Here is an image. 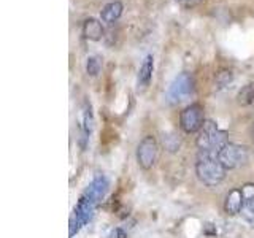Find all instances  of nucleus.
<instances>
[{
  "label": "nucleus",
  "mask_w": 254,
  "mask_h": 238,
  "mask_svg": "<svg viewBox=\"0 0 254 238\" xmlns=\"http://www.w3.org/2000/svg\"><path fill=\"white\" fill-rule=\"evenodd\" d=\"M83 113H81V129H83V137L87 138L94 130V115H92V107L89 100H84L83 103Z\"/></svg>",
  "instance_id": "nucleus-13"
},
{
  "label": "nucleus",
  "mask_w": 254,
  "mask_h": 238,
  "mask_svg": "<svg viewBox=\"0 0 254 238\" xmlns=\"http://www.w3.org/2000/svg\"><path fill=\"white\" fill-rule=\"evenodd\" d=\"M102 70V59L99 56H89L86 60V73L89 76H97Z\"/></svg>",
  "instance_id": "nucleus-16"
},
{
  "label": "nucleus",
  "mask_w": 254,
  "mask_h": 238,
  "mask_svg": "<svg viewBox=\"0 0 254 238\" xmlns=\"http://www.w3.org/2000/svg\"><path fill=\"white\" fill-rule=\"evenodd\" d=\"M216 87L218 89H222V87H226V86H229L230 83L234 81V73L230 70H221L219 73L216 75Z\"/></svg>",
  "instance_id": "nucleus-17"
},
{
  "label": "nucleus",
  "mask_w": 254,
  "mask_h": 238,
  "mask_svg": "<svg viewBox=\"0 0 254 238\" xmlns=\"http://www.w3.org/2000/svg\"><path fill=\"white\" fill-rule=\"evenodd\" d=\"M153 73H154V58L151 54H148L146 58L143 59L140 70H138V86L146 87L151 83Z\"/></svg>",
  "instance_id": "nucleus-12"
},
{
  "label": "nucleus",
  "mask_w": 254,
  "mask_h": 238,
  "mask_svg": "<svg viewBox=\"0 0 254 238\" xmlns=\"http://www.w3.org/2000/svg\"><path fill=\"white\" fill-rule=\"evenodd\" d=\"M164 146L165 149H169L170 153H177V151L180 149V145H181V141L180 138L177 137V135H173V133H167L164 135Z\"/></svg>",
  "instance_id": "nucleus-18"
},
{
  "label": "nucleus",
  "mask_w": 254,
  "mask_h": 238,
  "mask_svg": "<svg viewBox=\"0 0 254 238\" xmlns=\"http://www.w3.org/2000/svg\"><path fill=\"white\" fill-rule=\"evenodd\" d=\"M94 208H95V205L89 200V198H86L84 195H81V197H79L78 203H76V206H75V211H73L75 221L81 227L86 226L87 222L91 221V218H92Z\"/></svg>",
  "instance_id": "nucleus-9"
},
{
  "label": "nucleus",
  "mask_w": 254,
  "mask_h": 238,
  "mask_svg": "<svg viewBox=\"0 0 254 238\" xmlns=\"http://www.w3.org/2000/svg\"><path fill=\"white\" fill-rule=\"evenodd\" d=\"M237 102L242 107H253L254 105V83L243 86L237 94Z\"/></svg>",
  "instance_id": "nucleus-14"
},
{
  "label": "nucleus",
  "mask_w": 254,
  "mask_h": 238,
  "mask_svg": "<svg viewBox=\"0 0 254 238\" xmlns=\"http://www.w3.org/2000/svg\"><path fill=\"white\" fill-rule=\"evenodd\" d=\"M245 203V195L242 187H235L226 195L224 200V211L229 216H235V214H240L242 206Z\"/></svg>",
  "instance_id": "nucleus-8"
},
{
  "label": "nucleus",
  "mask_w": 254,
  "mask_h": 238,
  "mask_svg": "<svg viewBox=\"0 0 254 238\" xmlns=\"http://www.w3.org/2000/svg\"><path fill=\"white\" fill-rule=\"evenodd\" d=\"M123 11H124L123 2H119V0H113V2L107 3L105 6L102 8L100 18H102L103 22H107L108 26H111V24H115L119 18H121Z\"/></svg>",
  "instance_id": "nucleus-10"
},
{
  "label": "nucleus",
  "mask_w": 254,
  "mask_h": 238,
  "mask_svg": "<svg viewBox=\"0 0 254 238\" xmlns=\"http://www.w3.org/2000/svg\"><path fill=\"white\" fill-rule=\"evenodd\" d=\"M205 124L203 118V107L198 103H192V105L186 107L180 115V127L186 133H195L200 132V129Z\"/></svg>",
  "instance_id": "nucleus-5"
},
{
  "label": "nucleus",
  "mask_w": 254,
  "mask_h": 238,
  "mask_svg": "<svg viewBox=\"0 0 254 238\" xmlns=\"http://www.w3.org/2000/svg\"><path fill=\"white\" fill-rule=\"evenodd\" d=\"M177 2H180L183 5H194L197 2H200V0H177Z\"/></svg>",
  "instance_id": "nucleus-20"
},
{
  "label": "nucleus",
  "mask_w": 254,
  "mask_h": 238,
  "mask_svg": "<svg viewBox=\"0 0 254 238\" xmlns=\"http://www.w3.org/2000/svg\"><path fill=\"white\" fill-rule=\"evenodd\" d=\"M108 187H110L108 178L105 177V175H99V177H95L91 184L86 187L83 195L86 198H89L94 205H97L102 198L105 197V194L108 192Z\"/></svg>",
  "instance_id": "nucleus-7"
},
{
  "label": "nucleus",
  "mask_w": 254,
  "mask_h": 238,
  "mask_svg": "<svg viewBox=\"0 0 254 238\" xmlns=\"http://www.w3.org/2000/svg\"><path fill=\"white\" fill-rule=\"evenodd\" d=\"M194 92V78L188 71H183L173 79L169 91H167V100L170 103H178L186 100Z\"/></svg>",
  "instance_id": "nucleus-4"
},
{
  "label": "nucleus",
  "mask_w": 254,
  "mask_h": 238,
  "mask_svg": "<svg viewBox=\"0 0 254 238\" xmlns=\"http://www.w3.org/2000/svg\"><path fill=\"white\" fill-rule=\"evenodd\" d=\"M157 153H159V145L154 137H148L143 138L138 146H137V162L141 167L143 170H149L153 169V165L157 159Z\"/></svg>",
  "instance_id": "nucleus-6"
},
{
  "label": "nucleus",
  "mask_w": 254,
  "mask_h": 238,
  "mask_svg": "<svg viewBox=\"0 0 254 238\" xmlns=\"http://www.w3.org/2000/svg\"><path fill=\"white\" fill-rule=\"evenodd\" d=\"M111 237H113V238H126V232H124L123 229H116Z\"/></svg>",
  "instance_id": "nucleus-19"
},
{
  "label": "nucleus",
  "mask_w": 254,
  "mask_h": 238,
  "mask_svg": "<svg viewBox=\"0 0 254 238\" xmlns=\"http://www.w3.org/2000/svg\"><path fill=\"white\" fill-rule=\"evenodd\" d=\"M226 169L224 165L219 162L218 154L206 153V151H200L195 162V173L197 178L200 179L205 186L214 187L219 182L224 181L226 178Z\"/></svg>",
  "instance_id": "nucleus-1"
},
{
  "label": "nucleus",
  "mask_w": 254,
  "mask_h": 238,
  "mask_svg": "<svg viewBox=\"0 0 254 238\" xmlns=\"http://www.w3.org/2000/svg\"><path fill=\"white\" fill-rule=\"evenodd\" d=\"M218 159H219V162L224 165L226 170H234L248 162V149L242 145L227 143V145L218 153Z\"/></svg>",
  "instance_id": "nucleus-3"
},
{
  "label": "nucleus",
  "mask_w": 254,
  "mask_h": 238,
  "mask_svg": "<svg viewBox=\"0 0 254 238\" xmlns=\"http://www.w3.org/2000/svg\"><path fill=\"white\" fill-rule=\"evenodd\" d=\"M227 132L218 129V125L213 121H205L203 127L198 132L197 146L200 151L218 154L219 151L227 145Z\"/></svg>",
  "instance_id": "nucleus-2"
},
{
  "label": "nucleus",
  "mask_w": 254,
  "mask_h": 238,
  "mask_svg": "<svg viewBox=\"0 0 254 238\" xmlns=\"http://www.w3.org/2000/svg\"><path fill=\"white\" fill-rule=\"evenodd\" d=\"M83 35L84 38L91 40V42H99L103 37V26L99 19L87 18L83 24Z\"/></svg>",
  "instance_id": "nucleus-11"
},
{
  "label": "nucleus",
  "mask_w": 254,
  "mask_h": 238,
  "mask_svg": "<svg viewBox=\"0 0 254 238\" xmlns=\"http://www.w3.org/2000/svg\"><path fill=\"white\" fill-rule=\"evenodd\" d=\"M240 216L248 222V224L254 226V195L253 197H246L245 203L242 206Z\"/></svg>",
  "instance_id": "nucleus-15"
}]
</instances>
